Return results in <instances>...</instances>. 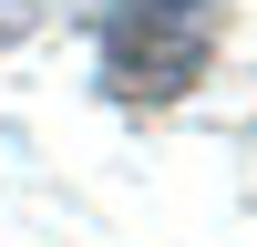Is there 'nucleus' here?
Segmentation results:
<instances>
[{"mask_svg": "<svg viewBox=\"0 0 257 247\" xmlns=\"http://www.w3.org/2000/svg\"><path fill=\"white\" fill-rule=\"evenodd\" d=\"M216 52V21L196 11H155V0H123L103 21V82L113 93H185Z\"/></svg>", "mask_w": 257, "mask_h": 247, "instance_id": "f257e3e1", "label": "nucleus"}, {"mask_svg": "<svg viewBox=\"0 0 257 247\" xmlns=\"http://www.w3.org/2000/svg\"><path fill=\"white\" fill-rule=\"evenodd\" d=\"M31 21H41V11H31V0H0V52H11V41H21V31H31Z\"/></svg>", "mask_w": 257, "mask_h": 247, "instance_id": "f03ea898", "label": "nucleus"}, {"mask_svg": "<svg viewBox=\"0 0 257 247\" xmlns=\"http://www.w3.org/2000/svg\"><path fill=\"white\" fill-rule=\"evenodd\" d=\"M155 11H196V21H216V0H155Z\"/></svg>", "mask_w": 257, "mask_h": 247, "instance_id": "7ed1b4c3", "label": "nucleus"}]
</instances>
